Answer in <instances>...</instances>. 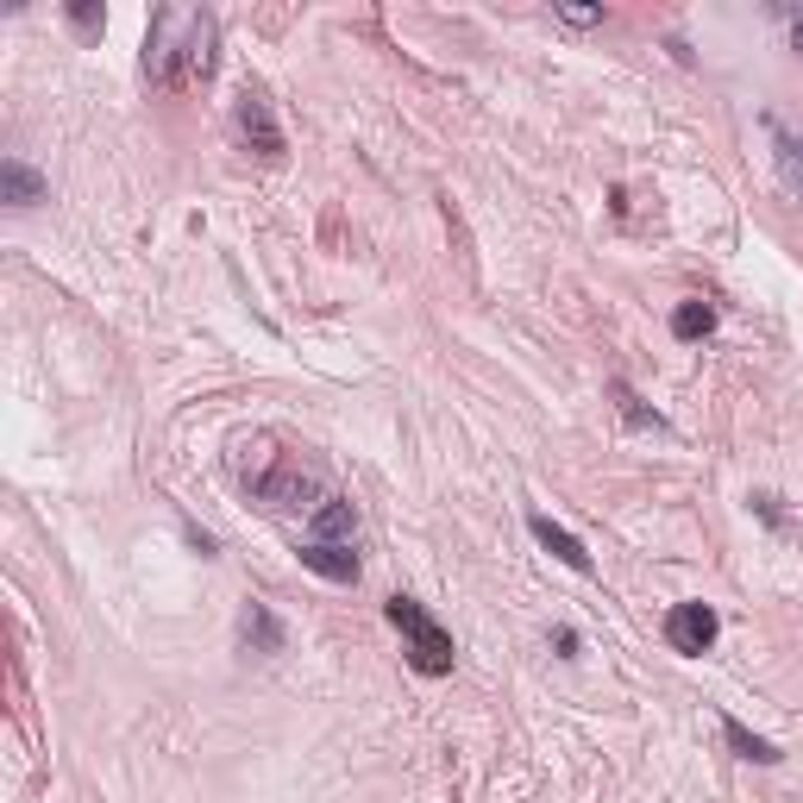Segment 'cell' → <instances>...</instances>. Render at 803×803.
I'll return each instance as SVG.
<instances>
[{
    "label": "cell",
    "mask_w": 803,
    "mask_h": 803,
    "mask_svg": "<svg viewBox=\"0 0 803 803\" xmlns=\"http://www.w3.org/2000/svg\"><path fill=\"white\" fill-rule=\"evenodd\" d=\"M383 615H390V627L402 634V653H409V666L421 672V678H446L452 659H458V653H452V634H446V627L433 622V615L414 603V596H390V603H383Z\"/></svg>",
    "instance_id": "2"
},
{
    "label": "cell",
    "mask_w": 803,
    "mask_h": 803,
    "mask_svg": "<svg viewBox=\"0 0 803 803\" xmlns=\"http://www.w3.org/2000/svg\"><path fill=\"white\" fill-rule=\"evenodd\" d=\"M566 25H603V7H559Z\"/></svg>",
    "instance_id": "16"
},
{
    "label": "cell",
    "mask_w": 803,
    "mask_h": 803,
    "mask_svg": "<svg viewBox=\"0 0 803 803\" xmlns=\"http://www.w3.org/2000/svg\"><path fill=\"white\" fill-rule=\"evenodd\" d=\"M791 44H797V51H803V13H797V20H791Z\"/></svg>",
    "instance_id": "17"
},
{
    "label": "cell",
    "mask_w": 803,
    "mask_h": 803,
    "mask_svg": "<svg viewBox=\"0 0 803 803\" xmlns=\"http://www.w3.org/2000/svg\"><path fill=\"white\" fill-rule=\"evenodd\" d=\"M214 39H220V20L208 7H157L151 39H145V76L157 88H177L189 76H214Z\"/></svg>",
    "instance_id": "1"
},
{
    "label": "cell",
    "mask_w": 803,
    "mask_h": 803,
    "mask_svg": "<svg viewBox=\"0 0 803 803\" xmlns=\"http://www.w3.org/2000/svg\"><path fill=\"white\" fill-rule=\"evenodd\" d=\"M716 634H722V615H716L709 603H678L666 615L672 653H709V647H716Z\"/></svg>",
    "instance_id": "4"
},
{
    "label": "cell",
    "mask_w": 803,
    "mask_h": 803,
    "mask_svg": "<svg viewBox=\"0 0 803 803\" xmlns=\"http://www.w3.org/2000/svg\"><path fill=\"white\" fill-rule=\"evenodd\" d=\"M0 189H7V201H13V208H32V201H44V177L32 170V163H20V157H7V163H0Z\"/></svg>",
    "instance_id": "9"
},
{
    "label": "cell",
    "mask_w": 803,
    "mask_h": 803,
    "mask_svg": "<svg viewBox=\"0 0 803 803\" xmlns=\"http://www.w3.org/2000/svg\"><path fill=\"white\" fill-rule=\"evenodd\" d=\"M672 334H678V339L716 334V308H709V302H678V314H672Z\"/></svg>",
    "instance_id": "12"
},
{
    "label": "cell",
    "mask_w": 803,
    "mask_h": 803,
    "mask_svg": "<svg viewBox=\"0 0 803 803\" xmlns=\"http://www.w3.org/2000/svg\"><path fill=\"white\" fill-rule=\"evenodd\" d=\"M239 641L252 653H283V622L271 615V603H245V615H239Z\"/></svg>",
    "instance_id": "8"
},
{
    "label": "cell",
    "mask_w": 803,
    "mask_h": 803,
    "mask_svg": "<svg viewBox=\"0 0 803 803\" xmlns=\"http://www.w3.org/2000/svg\"><path fill=\"white\" fill-rule=\"evenodd\" d=\"M302 566L320 571L327 584H358V552L346 547V540H308V547H302Z\"/></svg>",
    "instance_id": "6"
},
{
    "label": "cell",
    "mask_w": 803,
    "mask_h": 803,
    "mask_svg": "<svg viewBox=\"0 0 803 803\" xmlns=\"http://www.w3.org/2000/svg\"><path fill=\"white\" fill-rule=\"evenodd\" d=\"M70 25H76V32H101V25H107V13H101L95 0H76V7H70Z\"/></svg>",
    "instance_id": "15"
},
{
    "label": "cell",
    "mask_w": 803,
    "mask_h": 803,
    "mask_svg": "<svg viewBox=\"0 0 803 803\" xmlns=\"http://www.w3.org/2000/svg\"><path fill=\"white\" fill-rule=\"evenodd\" d=\"M609 390H615V402H622V421H627V427H653V433L666 427V421H659V414H653L647 402H641V395L627 390V383H609Z\"/></svg>",
    "instance_id": "14"
},
{
    "label": "cell",
    "mask_w": 803,
    "mask_h": 803,
    "mask_svg": "<svg viewBox=\"0 0 803 803\" xmlns=\"http://www.w3.org/2000/svg\"><path fill=\"white\" fill-rule=\"evenodd\" d=\"M779 182L803 196V138H779Z\"/></svg>",
    "instance_id": "13"
},
{
    "label": "cell",
    "mask_w": 803,
    "mask_h": 803,
    "mask_svg": "<svg viewBox=\"0 0 803 803\" xmlns=\"http://www.w3.org/2000/svg\"><path fill=\"white\" fill-rule=\"evenodd\" d=\"M233 126H239V138L252 145L257 157H283V126H276V114H271V101L264 95H239V107H233Z\"/></svg>",
    "instance_id": "5"
},
{
    "label": "cell",
    "mask_w": 803,
    "mask_h": 803,
    "mask_svg": "<svg viewBox=\"0 0 803 803\" xmlns=\"http://www.w3.org/2000/svg\"><path fill=\"white\" fill-rule=\"evenodd\" d=\"M722 735H728V747H735L741 760H760V765H772V760H779V747H772V741H760V735H753L747 722H735V716L722 722Z\"/></svg>",
    "instance_id": "11"
},
{
    "label": "cell",
    "mask_w": 803,
    "mask_h": 803,
    "mask_svg": "<svg viewBox=\"0 0 803 803\" xmlns=\"http://www.w3.org/2000/svg\"><path fill=\"white\" fill-rule=\"evenodd\" d=\"M252 496H257V503H271V509H320V503H327L320 477H314V471H302L295 458H276L271 471H257V477H252Z\"/></svg>",
    "instance_id": "3"
},
{
    "label": "cell",
    "mask_w": 803,
    "mask_h": 803,
    "mask_svg": "<svg viewBox=\"0 0 803 803\" xmlns=\"http://www.w3.org/2000/svg\"><path fill=\"white\" fill-rule=\"evenodd\" d=\"M352 528H358V515H352L346 496H327V503L314 509V540H352Z\"/></svg>",
    "instance_id": "10"
},
{
    "label": "cell",
    "mask_w": 803,
    "mask_h": 803,
    "mask_svg": "<svg viewBox=\"0 0 803 803\" xmlns=\"http://www.w3.org/2000/svg\"><path fill=\"white\" fill-rule=\"evenodd\" d=\"M528 533H533V540H540V547L552 552V559H559V566H571V571H590V552H584V540H578V533H566V528H559V521H552V515H528Z\"/></svg>",
    "instance_id": "7"
}]
</instances>
